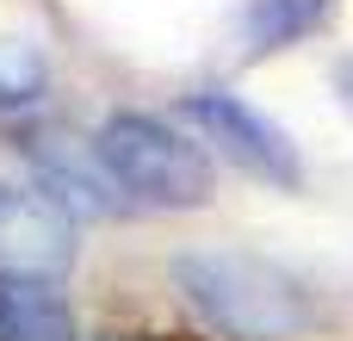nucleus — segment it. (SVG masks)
Wrapping results in <instances>:
<instances>
[{
    "label": "nucleus",
    "instance_id": "obj_6",
    "mask_svg": "<svg viewBox=\"0 0 353 341\" xmlns=\"http://www.w3.org/2000/svg\"><path fill=\"white\" fill-rule=\"evenodd\" d=\"M0 341H74V311L50 280H0Z\"/></svg>",
    "mask_w": 353,
    "mask_h": 341
},
{
    "label": "nucleus",
    "instance_id": "obj_2",
    "mask_svg": "<svg viewBox=\"0 0 353 341\" xmlns=\"http://www.w3.org/2000/svg\"><path fill=\"white\" fill-rule=\"evenodd\" d=\"M105 174L118 180L124 199H143V205H161V211H199L211 205V162L199 143H186L174 124L149 118V112H112L93 137Z\"/></svg>",
    "mask_w": 353,
    "mask_h": 341
},
{
    "label": "nucleus",
    "instance_id": "obj_4",
    "mask_svg": "<svg viewBox=\"0 0 353 341\" xmlns=\"http://www.w3.org/2000/svg\"><path fill=\"white\" fill-rule=\"evenodd\" d=\"M74 267V217L50 193L0 186V280H62Z\"/></svg>",
    "mask_w": 353,
    "mask_h": 341
},
{
    "label": "nucleus",
    "instance_id": "obj_3",
    "mask_svg": "<svg viewBox=\"0 0 353 341\" xmlns=\"http://www.w3.org/2000/svg\"><path fill=\"white\" fill-rule=\"evenodd\" d=\"M186 124H199L242 174H254L267 186H285V193L304 186V162H298L292 137L273 118H261L254 106H242L236 93H192L186 99Z\"/></svg>",
    "mask_w": 353,
    "mask_h": 341
},
{
    "label": "nucleus",
    "instance_id": "obj_5",
    "mask_svg": "<svg viewBox=\"0 0 353 341\" xmlns=\"http://www.w3.org/2000/svg\"><path fill=\"white\" fill-rule=\"evenodd\" d=\"M25 155L31 168L43 174V193H56L62 211H81V217H112L124 199H118V180L105 174L99 149H81L68 130H31L25 137Z\"/></svg>",
    "mask_w": 353,
    "mask_h": 341
},
{
    "label": "nucleus",
    "instance_id": "obj_9",
    "mask_svg": "<svg viewBox=\"0 0 353 341\" xmlns=\"http://www.w3.org/2000/svg\"><path fill=\"white\" fill-rule=\"evenodd\" d=\"M112 341H155V335H112Z\"/></svg>",
    "mask_w": 353,
    "mask_h": 341
},
{
    "label": "nucleus",
    "instance_id": "obj_8",
    "mask_svg": "<svg viewBox=\"0 0 353 341\" xmlns=\"http://www.w3.org/2000/svg\"><path fill=\"white\" fill-rule=\"evenodd\" d=\"M341 87H347V106H353V62L341 68Z\"/></svg>",
    "mask_w": 353,
    "mask_h": 341
},
{
    "label": "nucleus",
    "instance_id": "obj_7",
    "mask_svg": "<svg viewBox=\"0 0 353 341\" xmlns=\"http://www.w3.org/2000/svg\"><path fill=\"white\" fill-rule=\"evenodd\" d=\"M335 0H248L242 6V37H248V56H267V50H285L298 37H310L323 19H329Z\"/></svg>",
    "mask_w": 353,
    "mask_h": 341
},
{
    "label": "nucleus",
    "instance_id": "obj_1",
    "mask_svg": "<svg viewBox=\"0 0 353 341\" xmlns=\"http://www.w3.org/2000/svg\"><path fill=\"white\" fill-rule=\"evenodd\" d=\"M174 286L186 292V304L230 341H292L316 323L310 292L242 249H192L174 261Z\"/></svg>",
    "mask_w": 353,
    "mask_h": 341
}]
</instances>
